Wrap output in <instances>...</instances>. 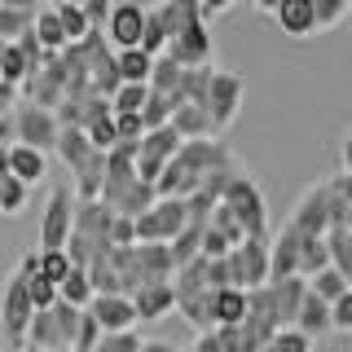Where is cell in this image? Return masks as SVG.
Here are the masks:
<instances>
[{
    "label": "cell",
    "mask_w": 352,
    "mask_h": 352,
    "mask_svg": "<svg viewBox=\"0 0 352 352\" xmlns=\"http://www.w3.org/2000/svg\"><path fill=\"white\" fill-rule=\"evenodd\" d=\"M220 168H238L234 150L225 146L220 137H203V141H181V150L168 159V168L159 172L154 181V194L159 198H190L198 185L207 181Z\"/></svg>",
    "instance_id": "cell-1"
},
{
    "label": "cell",
    "mask_w": 352,
    "mask_h": 352,
    "mask_svg": "<svg viewBox=\"0 0 352 352\" xmlns=\"http://www.w3.org/2000/svg\"><path fill=\"white\" fill-rule=\"evenodd\" d=\"M220 203L238 216V225H242L247 238H269V203H264V190L256 185L251 172H234V181L225 185Z\"/></svg>",
    "instance_id": "cell-2"
},
{
    "label": "cell",
    "mask_w": 352,
    "mask_h": 352,
    "mask_svg": "<svg viewBox=\"0 0 352 352\" xmlns=\"http://www.w3.org/2000/svg\"><path fill=\"white\" fill-rule=\"evenodd\" d=\"M190 225V212H185V198H154V203L132 220V238L137 242H168Z\"/></svg>",
    "instance_id": "cell-3"
},
{
    "label": "cell",
    "mask_w": 352,
    "mask_h": 352,
    "mask_svg": "<svg viewBox=\"0 0 352 352\" xmlns=\"http://www.w3.org/2000/svg\"><path fill=\"white\" fill-rule=\"evenodd\" d=\"M225 260H229V282H234L238 291H260V286H269V238H242Z\"/></svg>",
    "instance_id": "cell-4"
},
{
    "label": "cell",
    "mask_w": 352,
    "mask_h": 352,
    "mask_svg": "<svg viewBox=\"0 0 352 352\" xmlns=\"http://www.w3.org/2000/svg\"><path fill=\"white\" fill-rule=\"evenodd\" d=\"M242 80L234 71H216L212 66V80H207V102H203V110H207V119H212V132L220 137L229 124L238 119V110H242Z\"/></svg>",
    "instance_id": "cell-5"
},
{
    "label": "cell",
    "mask_w": 352,
    "mask_h": 352,
    "mask_svg": "<svg viewBox=\"0 0 352 352\" xmlns=\"http://www.w3.org/2000/svg\"><path fill=\"white\" fill-rule=\"evenodd\" d=\"M58 115L44 106H31V102H18L14 106V146H31L40 154H49L58 146Z\"/></svg>",
    "instance_id": "cell-6"
},
{
    "label": "cell",
    "mask_w": 352,
    "mask_h": 352,
    "mask_svg": "<svg viewBox=\"0 0 352 352\" xmlns=\"http://www.w3.org/2000/svg\"><path fill=\"white\" fill-rule=\"evenodd\" d=\"M176 150H181V137H176V128H172V124L141 132V141H137V159H132V168H137V181L154 185V181H159V172L168 168V159H172Z\"/></svg>",
    "instance_id": "cell-7"
},
{
    "label": "cell",
    "mask_w": 352,
    "mask_h": 352,
    "mask_svg": "<svg viewBox=\"0 0 352 352\" xmlns=\"http://www.w3.org/2000/svg\"><path fill=\"white\" fill-rule=\"evenodd\" d=\"M168 58L176 66H185V71H194V66H212L216 58V40H212V27H207L203 18H194V22H185L181 31L168 40Z\"/></svg>",
    "instance_id": "cell-8"
},
{
    "label": "cell",
    "mask_w": 352,
    "mask_h": 352,
    "mask_svg": "<svg viewBox=\"0 0 352 352\" xmlns=\"http://www.w3.org/2000/svg\"><path fill=\"white\" fill-rule=\"evenodd\" d=\"M31 317H36V308L27 300V282H22V273L14 269L5 278V286H0V330H5L9 344L22 348V335H27Z\"/></svg>",
    "instance_id": "cell-9"
},
{
    "label": "cell",
    "mask_w": 352,
    "mask_h": 352,
    "mask_svg": "<svg viewBox=\"0 0 352 352\" xmlns=\"http://www.w3.org/2000/svg\"><path fill=\"white\" fill-rule=\"evenodd\" d=\"M71 216H75V190L71 185H53L49 203L40 220V251H62L71 238Z\"/></svg>",
    "instance_id": "cell-10"
},
{
    "label": "cell",
    "mask_w": 352,
    "mask_h": 352,
    "mask_svg": "<svg viewBox=\"0 0 352 352\" xmlns=\"http://www.w3.org/2000/svg\"><path fill=\"white\" fill-rule=\"evenodd\" d=\"M286 225H291L295 234H304V238H326V229H330V194H326V181L308 185V190L295 198Z\"/></svg>",
    "instance_id": "cell-11"
},
{
    "label": "cell",
    "mask_w": 352,
    "mask_h": 352,
    "mask_svg": "<svg viewBox=\"0 0 352 352\" xmlns=\"http://www.w3.org/2000/svg\"><path fill=\"white\" fill-rule=\"evenodd\" d=\"M110 220H115V212H110V207H102L97 198H88V203H80V198H75L71 234L84 238L88 247H93V256H102V251H110Z\"/></svg>",
    "instance_id": "cell-12"
},
{
    "label": "cell",
    "mask_w": 352,
    "mask_h": 352,
    "mask_svg": "<svg viewBox=\"0 0 352 352\" xmlns=\"http://www.w3.org/2000/svg\"><path fill=\"white\" fill-rule=\"evenodd\" d=\"M141 27H146V5H141V0H115L102 36L115 44V49H137V44H141Z\"/></svg>",
    "instance_id": "cell-13"
},
{
    "label": "cell",
    "mask_w": 352,
    "mask_h": 352,
    "mask_svg": "<svg viewBox=\"0 0 352 352\" xmlns=\"http://www.w3.org/2000/svg\"><path fill=\"white\" fill-rule=\"evenodd\" d=\"M88 317L102 326V335H124V330H137V313H132V300H128V295H93Z\"/></svg>",
    "instance_id": "cell-14"
},
{
    "label": "cell",
    "mask_w": 352,
    "mask_h": 352,
    "mask_svg": "<svg viewBox=\"0 0 352 352\" xmlns=\"http://www.w3.org/2000/svg\"><path fill=\"white\" fill-rule=\"evenodd\" d=\"M295 264H300V234L291 225H282L278 234H269V282L300 278Z\"/></svg>",
    "instance_id": "cell-15"
},
{
    "label": "cell",
    "mask_w": 352,
    "mask_h": 352,
    "mask_svg": "<svg viewBox=\"0 0 352 352\" xmlns=\"http://www.w3.org/2000/svg\"><path fill=\"white\" fill-rule=\"evenodd\" d=\"M128 300H132V313H137V322H159V317H168L172 308H176L172 282H150V286H141V291H132Z\"/></svg>",
    "instance_id": "cell-16"
},
{
    "label": "cell",
    "mask_w": 352,
    "mask_h": 352,
    "mask_svg": "<svg viewBox=\"0 0 352 352\" xmlns=\"http://www.w3.org/2000/svg\"><path fill=\"white\" fill-rule=\"evenodd\" d=\"M5 163H9V176L22 181L27 190L49 176V154H40V150H31V146H9L5 150Z\"/></svg>",
    "instance_id": "cell-17"
},
{
    "label": "cell",
    "mask_w": 352,
    "mask_h": 352,
    "mask_svg": "<svg viewBox=\"0 0 352 352\" xmlns=\"http://www.w3.org/2000/svg\"><path fill=\"white\" fill-rule=\"evenodd\" d=\"M304 295H308V282H304V278H282V282H269V300H273V313H278L282 330H291V326H295V313H300Z\"/></svg>",
    "instance_id": "cell-18"
},
{
    "label": "cell",
    "mask_w": 352,
    "mask_h": 352,
    "mask_svg": "<svg viewBox=\"0 0 352 352\" xmlns=\"http://www.w3.org/2000/svg\"><path fill=\"white\" fill-rule=\"evenodd\" d=\"M273 18H278L282 36H291V40H308V36L317 31V22H313V0H282V5L273 9Z\"/></svg>",
    "instance_id": "cell-19"
},
{
    "label": "cell",
    "mask_w": 352,
    "mask_h": 352,
    "mask_svg": "<svg viewBox=\"0 0 352 352\" xmlns=\"http://www.w3.org/2000/svg\"><path fill=\"white\" fill-rule=\"evenodd\" d=\"M168 124L176 128V137H181V141L216 137V132H212V119H207V110H203V106H190V102L172 106V119H168Z\"/></svg>",
    "instance_id": "cell-20"
},
{
    "label": "cell",
    "mask_w": 352,
    "mask_h": 352,
    "mask_svg": "<svg viewBox=\"0 0 352 352\" xmlns=\"http://www.w3.org/2000/svg\"><path fill=\"white\" fill-rule=\"evenodd\" d=\"M291 330H300V335H308V339L330 335V304L317 300V295L308 291L304 304H300V313H295V326H291Z\"/></svg>",
    "instance_id": "cell-21"
},
{
    "label": "cell",
    "mask_w": 352,
    "mask_h": 352,
    "mask_svg": "<svg viewBox=\"0 0 352 352\" xmlns=\"http://www.w3.org/2000/svg\"><path fill=\"white\" fill-rule=\"evenodd\" d=\"M242 317H247V291H238V286L212 291V322L216 326H238Z\"/></svg>",
    "instance_id": "cell-22"
},
{
    "label": "cell",
    "mask_w": 352,
    "mask_h": 352,
    "mask_svg": "<svg viewBox=\"0 0 352 352\" xmlns=\"http://www.w3.org/2000/svg\"><path fill=\"white\" fill-rule=\"evenodd\" d=\"M176 313L190 322L198 335H207V330H216L212 322V291H194V295H176Z\"/></svg>",
    "instance_id": "cell-23"
},
{
    "label": "cell",
    "mask_w": 352,
    "mask_h": 352,
    "mask_svg": "<svg viewBox=\"0 0 352 352\" xmlns=\"http://www.w3.org/2000/svg\"><path fill=\"white\" fill-rule=\"evenodd\" d=\"M168 256H172V273L181 269V264H190V260L203 256V225H198V220H190V225L168 242Z\"/></svg>",
    "instance_id": "cell-24"
},
{
    "label": "cell",
    "mask_w": 352,
    "mask_h": 352,
    "mask_svg": "<svg viewBox=\"0 0 352 352\" xmlns=\"http://www.w3.org/2000/svg\"><path fill=\"white\" fill-rule=\"evenodd\" d=\"M31 36H36V44H40L44 53H62V49H66V31H62L58 14H53V5H49V9H36Z\"/></svg>",
    "instance_id": "cell-25"
},
{
    "label": "cell",
    "mask_w": 352,
    "mask_h": 352,
    "mask_svg": "<svg viewBox=\"0 0 352 352\" xmlns=\"http://www.w3.org/2000/svg\"><path fill=\"white\" fill-rule=\"evenodd\" d=\"M326 247H330V269L352 286V229L348 225L326 229Z\"/></svg>",
    "instance_id": "cell-26"
},
{
    "label": "cell",
    "mask_w": 352,
    "mask_h": 352,
    "mask_svg": "<svg viewBox=\"0 0 352 352\" xmlns=\"http://www.w3.org/2000/svg\"><path fill=\"white\" fill-rule=\"evenodd\" d=\"M150 66L154 58L141 49H119L115 53V71H119V84H146L150 80Z\"/></svg>",
    "instance_id": "cell-27"
},
{
    "label": "cell",
    "mask_w": 352,
    "mask_h": 352,
    "mask_svg": "<svg viewBox=\"0 0 352 352\" xmlns=\"http://www.w3.org/2000/svg\"><path fill=\"white\" fill-rule=\"evenodd\" d=\"M330 269V247H326V238H304L300 234V264H295V273L308 282L313 273H322Z\"/></svg>",
    "instance_id": "cell-28"
},
{
    "label": "cell",
    "mask_w": 352,
    "mask_h": 352,
    "mask_svg": "<svg viewBox=\"0 0 352 352\" xmlns=\"http://www.w3.org/2000/svg\"><path fill=\"white\" fill-rule=\"evenodd\" d=\"M58 300L71 304V308H88V304H93V282H88L84 269H75V264H71V273L58 282Z\"/></svg>",
    "instance_id": "cell-29"
},
{
    "label": "cell",
    "mask_w": 352,
    "mask_h": 352,
    "mask_svg": "<svg viewBox=\"0 0 352 352\" xmlns=\"http://www.w3.org/2000/svg\"><path fill=\"white\" fill-rule=\"evenodd\" d=\"M141 53H150V58H159L163 49H168V22H163V9L154 5L146 9V27H141V44H137Z\"/></svg>",
    "instance_id": "cell-30"
},
{
    "label": "cell",
    "mask_w": 352,
    "mask_h": 352,
    "mask_svg": "<svg viewBox=\"0 0 352 352\" xmlns=\"http://www.w3.org/2000/svg\"><path fill=\"white\" fill-rule=\"evenodd\" d=\"M207 229H212V234H216V238H225V242H229V251H234V247H238V242H242V238H247V234H242V225H238V216H234V212H229V207H225V203H216V207H212V212H207Z\"/></svg>",
    "instance_id": "cell-31"
},
{
    "label": "cell",
    "mask_w": 352,
    "mask_h": 352,
    "mask_svg": "<svg viewBox=\"0 0 352 352\" xmlns=\"http://www.w3.org/2000/svg\"><path fill=\"white\" fill-rule=\"evenodd\" d=\"M53 14H58V22H62V31H66V44H75V40H84L88 31V18H84V9L80 5H71V0H53Z\"/></svg>",
    "instance_id": "cell-32"
},
{
    "label": "cell",
    "mask_w": 352,
    "mask_h": 352,
    "mask_svg": "<svg viewBox=\"0 0 352 352\" xmlns=\"http://www.w3.org/2000/svg\"><path fill=\"white\" fill-rule=\"evenodd\" d=\"M154 198H159V194H154V185H146V181H132V185H128V194L115 203V216L137 220V216H141V212H146V207L154 203Z\"/></svg>",
    "instance_id": "cell-33"
},
{
    "label": "cell",
    "mask_w": 352,
    "mask_h": 352,
    "mask_svg": "<svg viewBox=\"0 0 352 352\" xmlns=\"http://www.w3.org/2000/svg\"><path fill=\"white\" fill-rule=\"evenodd\" d=\"M146 97H150V84H119L115 97H110V110L115 115H141Z\"/></svg>",
    "instance_id": "cell-34"
},
{
    "label": "cell",
    "mask_w": 352,
    "mask_h": 352,
    "mask_svg": "<svg viewBox=\"0 0 352 352\" xmlns=\"http://www.w3.org/2000/svg\"><path fill=\"white\" fill-rule=\"evenodd\" d=\"M308 291L317 295V300H326V304H335V300H344V295L352 291V286L339 278L335 269H322V273H313V278H308Z\"/></svg>",
    "instance_id": "cell-35"
},
{
    "label": "cell",
    "mask_w": 352,
    "mask_h": 352,
    "mask_svg": "<svg viewBox=\"0 0 352 352\" xmlns=\"http://www.w3.org/2000/svg\"><path fill=\"white\" fill-rule=\"evenodd\" d=\"M31 22H36V9H0V40L14 44L18 36H27Z\"/></svg>",
    "instance_id": "cell-36"
},
{
    "label": "cell",
    "mask_w": 352,
    "mask_h": 352,
    "mask_svg": "<svg viewBox=\"0 0 352 352\" xmlns=\"http://www.w3.org/2000/svg\"><path fill=\"white\" fill-rule=\"evenodd\" d=\"M22 282H27V300L36 313H44V308L58 304V286H53L49 278H40V273H22Z\"/></svg>",
    "instance_id": "cell-37"
},
{
    "label": "cell",
    "mask_w": 352,
    "mask_h": 352,
    "mask_svg": "<svg viewBox=\"0 0 352 352\" xmlns=\"http://www.w3.org/2000/svg\"><path fill=\"white\" fill-rule=\"evenodd\" d=\"M348 9H352V0H313V22H317V31L339 27V22L348 18Z\"/></svg>",
    "instance_id": "cell-38"
},
{
    "label": "cell",
    "mask_w": 352,
    "mask_h": 352,
    "mask_svg": "<svg viewBox=\"0 0 352 352\" xmlns=\"http://www.w3.org/2000/svg\"><path fill=\"white\" fill-rule=\"evenodd\" d=\"M22 207H27V185L14 181V176H5V181H0V216H18Z\"/></svg>",
    "instance_id": "cell-39"
},
{
    "label": "cell",
    "mask_w": 352,
    "mask_h": 352,
    "mask_svg": "<svg viewBox=\"0 0 352 352\" xmlns=\"http://www.w3.org/2000/svg\"><path fill=\"white\" fill-rule=\"evenodd\" d=\"M168 119H172V102H168V97H159V93H150L146 97V106H141V128H163V124H168Z\"/></svg>",
    "instance_id": "cell-40"
},
{
    "label": "cell",
    "mask_w": 352,
    "mask_h": 352,
    "mask_svg": "<svg viewBox=\"0 0 352 352\" xmlns=\"http://www.w3.org/2000/svg\"><path fill=\"white\" fill-rule=\"evenodd\" d=\"M260 352H313V339L300 335V330H278Z\"/></svg>",
    "instance_id": "cell-41"
},
{
    "label": "cell",
    "mask_w": 352,
    "mask_h": 352,
    "mask_svg": "<svg viewBox=\"0 0 352 352\" xmlns=\"http://www.w3.org/2000/svg\"><path fill=\"white\" fill-rule=\"evenodd\" d=\"M97 339H102V326L88 317V308L80 313V326H75V344H71V352H93L97 348Z\"/></svg>",
    "instance_id": "cell-42"
},
{
    "label": "cell",
    "mask_w": 352,
    "mask_h": 352,
    "mask_svg": "<svg viewBox=\"0 0 352 352\" xmlns=\"http://www.w3.org/2000/svg\"><path fill=\"white\" fill-rule=\"evenodd\" d=\"M66 273H71V260H66V251H40V278H49L58 286Z\"/></svg>",
    "instance_id": "cell-43"
},
{
    "label": "cell",
    "mask_w": 352,
    "mask_h": 352,
    "mask_svg": "<svg viewBox=\"0 0 352 352\" xmlns=\"http://www.w3.org/2000/svg\"><path fill=\"white\" fill-rule=\"evenodd\" d=\"M141 132V115H115V146H137Z\"/></svg>",
    "instance_id": "cell-44"
},
{
    "label": "cell",
    "mask_w": 352,
    "mask_h": 352,
    "mask_svg": "<svg viewBox=\"0 0 352 352\" xmlns=\"http://www.w3.org/2000/svg\"><path fill=\"white\" fill-rule=\"evenodd\" d=\"M141 348V335L137 330H124V335H102L93 352H137Z\"/></svg>",
    "instance_id": "cell-45"
},
{
    "label": "cell",
    "mask_w": 352,
    "mask_h": 352,
    "mask_svg": "<svg viewBox=\"0 0 352 352\" xmlns=\"http://www.w3.org/2000/svg\"><path fill=\"white\" fill-rule=\"evenodd\" d=\"M80 9H84L88 27L102 31V27H106V18H110V9H115V0H80Z\"/></svg>",
    "instance_id": "cell-46"
},
{
    "label": "cell",
    "mask_w": 352,
    "mask_h": 352,
    "mask_svg": "<svg viewBox=\"0 0 352 352\" xmlns=\"http://www.w3.org/2000/svg\"><path fill=\"white\" fill-rule=\"evenodd\" d=\"M330 330H344V335H352V291L344 295V300L330 304Z\"/></svg>",
    "instance_id": "cell-47"
},
{
    "label": "cell",
    "mask_w": 352,
    "mask_h": 352,
    "mask_svg": "<svg viewBox=\"0 0 352 352\" xmlns=\"http://www.w3.org/2000/svg\"><path fill=\"white\" fill-rule=\"evenodd\" d=\"M225 286H234V282H229V260L225 256L207 260V291H225Z\"/></svg>",
    "instance_id": "cell-48"
},
{
    "label": "cell",
    "mask_w": 352,
    "mask_h": 352,
    "mask_svg": "<svg viewBox=\"0 0 352 352\" xmlns=\"http://www.w3.org/2000/svg\"><path fill=\"white\" fill-rule=\"evenodd\" d=\"M132 242H137V238H132V220L115 216V220H110V247H132Z\"/></svg>",
    "instance_id": "cell-49"
},
{
    "label": "cell",
    "mask_w": 352,
    "mask_h": 352,
    "mask_svg": "<svg viewBox=\"0 0 352 352\" xmlns=\"http://www.w3.org/2000/svg\"><path fill=\"white\" fill-rule=\"evenodd\" d=\"M14 106H18V88L0 80V115H9V110H14Z\"/></svg>",
    "instance_id": "cell-50"
},
{
    "label": "cell",
    "mask_w": 352,
    "mask_h": 352,
    "mask_svg": "<svg viewBox=\"0 0 352 352\" xmlns=\"http://www.w3.org/2000/svg\"><path fill=\"white\" fill-rule=\"evenodd\" d=\"M9 146H14V110L0 115V150H9Z\"/></svg>",
    "instance_id": "cell-51"
},
{
    "label": "cell",
    "mask_w": 352,
    "mask_h": 352,
    "mask_svg": "<svg viewBox=\"0 0 352 352\" xmlns=\"http://www.w3.org/2000/svg\"><path fill=\"white\" fill-rule=\"evenodd\" d=\"M190 352H220V344H216V330H207V335H198Z\"/></svg>",
    "instance_id": "cell-52"
},
{
    "label": "cell",
    "mask_w": 352,
    "mask_h": 352,
    "mask_svg": "<svg viewBox=\"0 0 352 352\" xmlns=\"http://www.w3.org/2000/svg\"><path fill=\"white\" fill-rule=\"evenodd\" d=\"M137 352H176L172 344H168V339H141V348Z\"/></svg>",
    "instance_id": "cell-53"
},
{
    "label": "cell",
    "mask_w": 352,
    "mask_h": 352,
    "mask_svg": "<svg viewBox=\"0 0 352 352\" xmlns=\"http://www.w3.org/2000/svg\"><path fill=\"white\" fill-rule=\"evenodd\" d=\"M339 159H344V176H352V132L344 137V146H339Z\"/></svg>",
    "instance_id": "cell-54"
},
{
    "label": "cell",
    "mask_w": 352,
    "mask_h": 352,
    "mask_svg": "<svg viewBox=\"0 0 352 352\" xmlns=\"http://www.w3.org/2000/svg\"><path fill=\"white\" fill-rule=\"evenodd\" d=\"M44 0H0V9H40Z\"/></svg>",
    "instance_id": "cell-55"
},
{
    "label": "cell",
    "mask_w": 352,
    "mask_h": 352,
    "mask_svg": "<svg viewBox=\"0 0 352 352\" xmlns=\"http://www.w3.org/2000/svg\"><path fill=\"white\" fill-rule=\"evenodd\" d=\"M247 5H251V9H260V14H273L282 0H247Z\"/></svg>",
    "instance_id": "cell-56"
},
{
    "label": "cell",
    "mask_w": 352,
    "mask_h": 352,
    "mask_svg": "<svg viewBox=\"0 0 352 352\" xmlns=\"http://www.w3.org/2000/svg\"><path fill=\"white\" fill-rule=\"evenodd\" d=\"M0 53H5V40H0Z\"/></svg>",
    "instance_id": "cell-57"
},
{
    "label": "cell",
    "mask_w": 352,
    "mask_h": 352,
    "mask_svg": "<svg viewBox=\"0 0 352 352\" xmlns=\"http://www.w3.org/2000/svg\"><path fill=\"white\" fill-rule=\"evenodd\" d=\"M348 22H352V9H348Z\"/></svg>",
    "instance_id": "cell-58"
},
{
    "label": "cell",
    "mask_w": 352,
    "mask_h": 352,
    "mask_svg": "<svg viewBox=\"0 0 352 352\" xmlns=\"http://www.w3.org/2000/svg\"><path fill=\"white\" fill-rule=\"evenodd\" d=\"M58 352H71V348H58Z\"/></svg>",
    "instance_id": "cell-59"
},
{
    "label": "cell",
    "mask_w": 352,
    "mask_h": 352,
    "mask_svg": "<svg viewBox=\"0 0 352 352\" xmlns=\"http://www.w3.org/2000/svg\"><path fill=\"white\" fill-rule=\"evenodd\" d=\"M71 5H80V0H71Z\"/></svg>",
    "instance_id": "cell-60"
},
{
    "label": "cell",
    "mask_w": 352,
    "mask_h": 352,
    "mask_svg": "<svg viewBox=\"0 0 352 352\" xmlns=\"http://www.w3.org/2000/svg\"><path fill=\"white\" fill-rule=\"evenodd\" d=\"M22 352H31V348H22Z\"/></svg>",
    "instance_id": "cell-61"
},
{
    "label": "cell",
    "mask_w": 352,
    "mask_h": 352,
    "mask_svg": "<svg viewBox=\"0 0 352 352\" xmlns=\"http://www.w3.org/2000/svg\"><path fill=\"white\" fill-rule=\"evenodd\" d=\"M238 5H242V0H238Z\"/></svg>",
    "instance_id": "cell-62"
},
{
    "label": "cell",
    "mask_w": 352,
    "mask_h": 352,
    "mask_svg": "<svg viewBox=\"0 0 352 352\" xmlns=\"http://www.w3.org/2000/svg\"><path fill=\"white\" fill-rule=\"evenodd\" d=\"M0 154H5V150H0Z\"/></svg>",
    "instance_id": "cell-63"
}]
</instances>
